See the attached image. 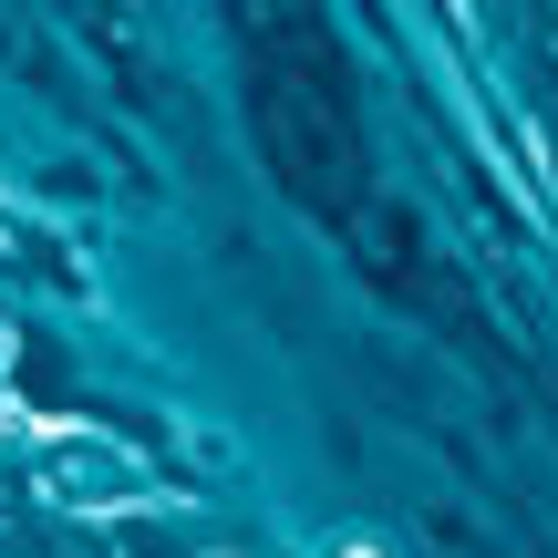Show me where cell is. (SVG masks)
<instances>
[{
  "instance_id": "cell-1",
  "label": "cell",
  "mask_w": 558,
  "mask_h": 558,
  "mask_svg": "<svg viewBox=\"0 0 558 558\" xmlns=\"http://www.w3.org/2000/svg\"><path fill=\"white\" fill-rule=\"evenodd\" d=\"M341 558H373V548H341Z\"/></svg>"
}]
</instances>
